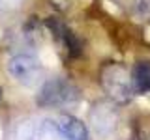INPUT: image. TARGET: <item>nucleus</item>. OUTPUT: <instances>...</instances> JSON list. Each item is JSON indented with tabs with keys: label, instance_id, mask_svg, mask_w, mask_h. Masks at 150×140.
Returning <instances> with one entry per match:
<instances>
[{
	"label": "nucleus",
	"instance_id": "11",
	"mask_svg": "<svg viewBox=\"0 0 150 140\" xmlns=\"http://www.w3.org/2000/svg\"><path fill=\"white\" fill-rule=\"evenodd\" d=\"M0 93H2V92H0Z\"/></svg>",
	"mask_w": 150,
	"mask_h": 140
},
{
	"label": "nucleus",
	"instance_id": "9",
	"mask_svg": "<svg viewBox=\"0 0 150 140\" xmlns=\"http://www.w3.org/2000/svg\"><path fill=\"white\" fill-rule=\"evenodd\" d=\"M38 136V129L28 121H23V123L17 125L15 131V140H36Z\"/></svg>",
	"mask_w": 150,
	"mask_h": 140
},
{
	"label": "nucleus",
	"instance_id": "7",
	"mask_svg": "<svg viewBox=\"0 0 150 140\" xmlns=\"http://www.w3.org/2000/svg\"><path fill=\"white\" fill-rule=\"evenodd\" d=\"M131 80H133L135 93L150 92V60H139L131 69Z\"/></svg>",
	"mask_w": 150,
	"mask_h": 140
},
{
	"label": "nucleus",
	"instance_id": "6",
	"mask_svg": "<svg viewBox=\"0 0 150 140\" xmlns=\"http://www.w3.org/2000/svg\"><path fill=\"white\" fill-rule=\"evenodd\" d=\"M58 127L66 136V140H90L86 125L71 114H64L58 121Z\"/></svg>",
	"mask_w": 150,
	"mask_h": 140
},
{
	"label": "nucleus",
	"instance_id": "10",
	"mask_svg": "<svg viewBox=\"0 0 150 140\" xmlns=\"http://www.w3.org/2000/svg\"><path fill=\"white\" fill-rule=\"evenodd\" d=\"M25 4V0H0V9L2 11H15Z\"/></svg>",
	"mask_w": 150,
	"mask_h": 140
},
{
	"label": "nucleus",
	"instance_id": "4",
	"mask_svg": "<svg viewBox=\"0 0 150 140\" xmlns=\"http://www.w3.org/2000/svg\"><path fill=\"white\" fill-rule=\"evenodd\" d=\"M47 28L53 32L54 39L60 43V47H64L69 52V56L81 54V41H79V37L75 36L73 30H69V26L66 24V22H62L56 17H51L49 21H47Z\"/></svg>",
	"mask_w": 150,
	"mask_h": 140
},
{
	"label": "nucleus",
	"instance_id": "5",
	"mask_svg": "<svg viewBox=\"0 0 150 140\" xmlns=\"http://www.w3.org/2000/svg\"><path fill=\"white\" fill-rule=\"evenodd\" d=\"M90 120L94 129L100 134H109L115 131L116 123H118V114L109 103H98L90 112Z\"/></svg>",
	"mask_w": 150,
	"mask_h": 140
},
{
	"label": "nucleus",
	"instance_id": "1",
	"mask_svg": "<svg viewBox=\"0 0 150 140\" xmlns=\"http://www.w3.org/2000/svg\"><path fill=\"white\" fill-rule=\"evenodd\" d=\"M100 82L107 97L116 105H126L135 93L131 73L118 62H109L101 67Z\"/></svg>",
	"mask_w": 150,
	"mask_h": 140
},
{
	"label": "nucleus",
	"instance_id": "2",
	"mask_svg": "<svg viewBox=\"0 0 150 140\" xmlns=\"http://www.w3.org/2000/svg\"><path fill=\"white\" fill-rule=\"evenodd\" d=\"M81 101V92L66 78H51L43 82L38 93V105L45 108H64Z\"/></svg>",
	"mask_w": 150,
	"mask_h": 140
},
{
	"label": "nucleus",
	"instance_id": "8",
	"mask_svg": "<svg viewBox=\"0 0 150 140\" xmlns=\"http://www.w3.org/2000/svg\"><path fill=\"white\" fill-rule=\"evenodd\" d=\"M36 140H66V136L62 134L58 123H54V121H51V120H45L43 123H41V127L38 129Z\"/></svg>",
	"mask_w": 150,
	"mask_h": 140
},
{
	"label": "nucleus",
	"instance_id": "3",
	"mask_svg": "<svg viewBox=\"0 0 150 140\" xmlns=\"http://www.w3.org/2000/svg\"><path fill=\"white\" fill-rule=\"evenodd\" d=\"M8 71L26 88H34L43 80V65L32 54H15L8 64Z\"/></svg>",
	"mask_w": 150,
	"mask_h": 140
}]
</instances>
